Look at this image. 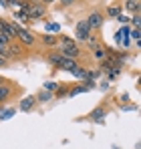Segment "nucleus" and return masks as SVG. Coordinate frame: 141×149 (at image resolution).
<instances>
[{
    "label": "nucleus",
    "instance_id": "25",
    "mask_svg": "<svg viewBox=\"0 0 141 149\" xmlns=\"http://www.w3.org/2000/svg\"><path fill=\"white\" fill-rule=\"evenodd\" d=\"M129 20H131V16H129V14H125V12H121V14L117 16V22H119V24H129Z\"/></svg>",
    "mask_w": 141,
    "mask_h": 149
},
{
    "label": "nucleus",
    "instance_id": "23",
    "mask_svg": "<svg viewBox=\"0 0 141 149\" xmlns=\"http://www.w3.org/2000/svg\"><path fill=\"white\" fill-rule=\"evenodd\" d=\"M57 87H59V83H54V81H45V85H43V91L54 93V91H57Z\"/></svg>",
    "mask_w": 141,
    "mask_h": 149
},
{
    "label": "nucleus",
    "instance_id": "10",
    "mask_svg": "<svg viewBox=\"0 0 141 149\" xmlns=\"http://www.w3.org/2000/svg\"><path fill=\"white\" fill-rule=\"evenodd\" d=\"M12 20L18 22L20 26H24V24L30 22V20H28V14H26L24 10H20V8H18V10H12Z\"/></svg>",
    "mask_w": 141,
    "mask_h": 149
},
{
    "label": "nucleus",
    "instance_id": "4",
    "mask_svg": "<svg viewBox=\"0 0 141 149\" xmlns=\"http://www.w3.org/2000/svg\"><path fill=\"white\" fill-rule=\"evenodd\" d=\"M85 20H87V24H89L91 30H99L101 26L105 24V14L101 10H93V12H89V16Z\"/></svg>",
    "mask_w": 141,
    "mask_h": 149
},
{
    "label": "nucleus",
    "instance_id": "24",
    "mask_svg": "<svg viewBox=\"0 0 141 149\" xmlns=\"http://www.w3.org/2000/svg\"><path fill=\"white\" fill-rule=\"evenodd\" d=\"M129 26H131V28H139V26H141V16H139V12H135V14L131 16Z\"/></svg>",
    "mask_w": 141,
    "mask_h": 149
},
{
    "label": "nucleus",
    "instance_id": "2",
    "mask_svg": "<svg viewBox=\"0 0 141 149\" xmlns=\"http://www.w3.org/2000/svg\"><path fill=\"white\" fill-rule=\"evenodd\" d=\"M47 10H48V6H45L43 2H30V6H28V10H26L28 20H30V22H36V20H40V18H45V16H47Z\"/></svg>",
    "mask_w": 141,
    "mask_h": 149
},
{
    "label": "nucleus",
    "instance_id": "28",
    "mask_svg": "<svg viewBox=\"0 0 141 149\" xmlns=\"http://www.w3.org/2000/svg\"><path fill=\"white\" fill-rule=\"evenodd\" d=\"M121 109H123V111H135V109H137V105H133V103H127V105H121Z\"/></svg>",
    "mask_w": 141,
    "mask_h": 149
},
{
    "label": "nucleus",
    "instance_id": "1",
    "mask_svg": "<svg viewBox=\"0 0 141 149\" xmlns=\"http://www.w3.org/2000/svg\"><path fill=\"white\" fill-rule=\"evenodd\" d=\"M57 40H59V47H61L59 52H61L63 56H67V58H75V61L81 58L83 50H81V45H79L75 38H70V36H67V34H59Z\"/></svg>",
    "mask_w": 141,
    "mask_h": 149
},
{
    "label": "nucleus",
    "instance_id": "3",
    "mask_svg": "<svg viewBox=\"0 0 141 149\" xmlns=\"http://www.w3.org/2000/svg\"><path fill=\"white\" fill-rule=\"evenodd\" d=\"M93 34V30L89 28V24H87V20H79L77 24H75V40L79 42V45H85V40L89 38Z\"/></svg>",
    "mask_w": 141,
    "mask_h": 149
},
{
    "label": "nucleus",
    "instance_id": "33",
    "mask_svg": "<svg viewBox=\"0 0 141 149\" xmlns=\"http://www.w3.org/2000/svg\"><path fill=\"white\" fill-rule=\"evenodd\" d=\"M2 111H4V105H0V115H2Z\"/></svg>",
    "mask_w": 141,
    "mask_h": 149
},
{
    "label": "nucleus",
    "instance_id": "30",
    "mask_svg": "<svg viewBox=\"0 0 141 149\" xmlns=\"http://www.w3.org/2000/svg\"><path fill=\"white\" fill-rule=\"evenodd\" d=\"M6 65H8V61H6V58H2V56H0V69H4V67H6Z\"/></svg>",
    "mask_w": 141,
    "mask_h": 149
},
{
    "label": "nucleus",
    "instance_id": "12",
    "mask_svg": "<svg viewBox=\"0 0 141 149\" xmlns=\"http://www.w3.org/2000/svg\"><path fill=\"white\" fill-rule=\"evenodd\" d=\"M91 56H93L95 61H99V63H101V61H105V58H107V47H103V45H101V47L93 49V50H91Z\"/></svg>",
    "mask_w": 141,
    "mask_h": 149
},
{
    "label": "nucleus",
    "instance_id": "15",
    "mask_svg": "<svg viewBox=\"0 0 141 149\" xmlns=\"http://www.w3.org/2000/svg\"><path fill=\"white\" fill-rule=\"evenodd\" d=\"M89 91V87L83 83V85H77V87H70L69 89V97H77V95H81V93H87Z\"/></svg>",
    "mask_w": 141,
    "mask_h": 149
},
{
    "label": "nucleus",
    "instance_id": "27",
    "mask_svg": "<svg viewBox=\"0 0 141 149\" xmlns=\"http://www.w3.org/2000/svg\"><path fill=\"white\" fill-rule=\"evenodd\" d=\"M99 89H101V91H109V89H111V81H107V79L101 81V83H99Z\"/></svg>",
    "mask_w": 141,
    "mask_h": 149
},
{
    "label": "nucleus",
    "instance_id": "5",
    "mask_svg": "<svg viewBox=\"0 0 141 149\" xmlns=\"http://www.w3.org/2000/svg\"><path fill=\"white\" fill-rule=\"evenodd\" d=\"M14 93H18V87H16L14 83H10V81L2 83V85H0V105H4Z\"/></svg>",
    "mask_w": 141,
    "mask_h": 149
},
{
    "label": "nucleus",
    "instance_id": "14",
    "mask_svg": "<svg viewBox=\"0 0 141 149\" xmlns=\"http://www.w3.org/2000/svg\"><path fill=\"white\" fill-rule=\"evenodd\" d=\"M121 73H123V67H119V65H113V67L109 69V73L105 74V77H107V81H115V79H117Z\"/></svg>",
    "mask_w": 141,
    "mask_h": 149
},
{
    "label": "nucleus",
    "instance_id": "31",
    "mask_svg": "<svg viewBox=\"0 0 141 149\" xmlns=\"http://www.w3.org/2000/svg\"><path fill=\"white\" fill-rule=\"evenodd\" d=\"M38 2H43V4H45V6H48V4H52V2H54V0H38Z\"/></svg>",
    "mask_w": 141,
    "mask_h": 149
},
{
    "label": "nucleus",
    "instance_id": "6",
    "mask_svg": "<svg viewBox=\"0 0 141 149\" xmlns=\"http://www.w3.org/2000/svg\"><path fill=\"white\" fill-rule=\"evenodd\" d=\"M105 117H107V105H97L93 111L89 113V119L95 121V123H99V125L105 123Z\"/></svg>",
    "mask_w": 141,
    "mask_h": 149
},
{
    "label": "nucleus",
    "instance_id": "18",
    "mask_svg": "<svg viewBox=\"0 0 141 149\" xmlns=\"http://www.w3.org/2000/svg\"><path fill=\"white\" fill-rule=\"evenodd\" d=\"M34 99H36V103H48V101H52V93H48V91H40V93L34 95Z\"/></svg>",
    "mask_w": 141,
    "mask_h": 149
},
{
    "label": "nucleus",
    "instance_id": "19",
    "mask_svg": "<svg viewBox=\"0 0 141 149\" xmlns=\"http://www.w3.org/2000/svg\"><path fill=\"white\" fill-rule=\"evenodd\" d=\"M70 74L77 77V79H81V81L85 83V81H87V67H77L75 71H70Z\"/></svg>",
    "mask_w": 141,
    "mask_h": 149
},
{
    "label": "nucleus",
    "instance_id": "22",
    "mask_svg": "<svg viewBox=\"0 0 141 149\" xmlns=\"http://www.w3.org/2000/svg\"><path fill=\"white\" fill-rule=\"evenodd\" d=\"M85 45L89 47V50H93V49H97V47H101V40H99V36H89L87 40H85Z\"/></svg>",
    "mask_w": 141,
    "mask_h": 149
},
{
    "label": "nucleus",
    "instance_id": "17",
    "mask_svg": "<svg viewBox=\"0 0 141 149\" xmlns=\"http://www.w3.org/2000/svg\"><path fill=\"white\" fill-rule=\"evenodd\" d=\"M40 42H43L45 47H57V45H59L57 36H52V34H45V36H40Z\"/></svg>",
    "mask_w": 141,
    "mask_h": 149
},
{
    "label": "nucleus",
    "instance_id": "16",
    "mask_svg": "<svg viewBox=\"0 0 141 149\" xmlns=\"http://www.w3.org/2000/svg\"><path fill=\"white\" fill-rule=\"evenodd\" d=\"M16 107H6L4 111H2V115H0V121H8V119H12L14 115H16Z\"/></svg>",
    "mask_w": 141,
    "mask_h": 149
},
{
    "label": "nucleus",
    "instance_id": "9",
    "mask_svg": "<svg viewBox=\"0 0 141 149\" xmlns=\"http://www.w3.org/2000/svg\"><path fill=\"white\" fill-rule=\"evenodd\" d=\"M61 61H63V54H61L59 50H48V52H47V63L52 67V69H57V71H59Z\"/></svg>",
    "mask_w": 141,
    "mask_h": 149
},
{
    "label": "nucleus",
    "instance_id": "8",
    "mask_svg": "<svg viewBox=\"0 0 141 149\" xmlns=\"http://www.w3.org/2000/svg\"><path fill=\"white\" fill-rule=\"evenodd\" d=\"M121 10L131 16V14H135V12L141 10V4H139V0H123L121 2Z\"/></svg>",
    "mask_w": 141,
    "mask_h": 149
},
{
    "label": "nucleus",
    "instance_id": "20",
    "mask_svg": "<svg viewBox=\"0 0 141 149\" xmlns=\"http://www.w3.org/2000/svg\"><path fill=\"white\" fill-rule=\"evenodd\" d=\"M123 10H121V4H115V6H107V16H111V18H117L119 14H121Z\"/></svg>",
    "mask_w": 141,
    "mask_h": 149
},
{
    "label": "nucleus",
    "instance_id": "7",
    "mask_svg": "<svg viewBox=\"0 0 141 149\" xmlns=\"http://www.w3.org/2000/svg\"><path fill=\"white\" fill-rule=\"evenodd\" d=\"M38 103H36V99H34V95H26V97H22V99L18 101V111H22V113H30L34 107H36Z\"/></svg>",
    "mask_w": 141,
    "mask_h": 149
},
{
    "label": "nucleus",
    "instance_id": "26",
    "mask_svg": "<svg viewBox=\"0 0 141 149\" xmlns=\"http://www.w3.org/2000/svg\"><path fill=\"white\" fill-rule=\"evenodd\" d=\"M129 38H133V40H139V38H141V30H139V28H131V32H129Z\"/></svg>",
    "mask_w": 141,
    "mask_h": 149
},
{
    "label": "nucleus",
    "instance_id": "11",
    "mask_svg": "<svg viewBox=\"0 0 141 149\" xmlns=\"http://www.w3.org/2000/svg\"><path fill=\"white\" fill-rule=\"evenodd\" d=\"M79 67V63L75 61V58H67V56H63V61H61V67H59V71H75Z\"/></svg>",
    "mask_w": 141,
    "mask_h": 149
},
{
    "label": "nucleus",
    "instance_id": "29",
    "mask_svg": "<svg viewBox=\"0 0 141 149\" xmlns=\"http://www.w3.org/2000/svg\"><path fill=\"white\" fill-rule=\"evenodd\" d=\"M61 4L63 6H73V4H77V0H61Z\"/></svg>",
    "mask_w": 141,
    "mask_h": 149
},
{
    "label": "nucleus",
    "instance_id": "21",
    "mask_svg": "<svg viewBox=\"0 0 141 149\" xmlns=\"http://www.w3.org/2000/svg\"><path fill=\"white\" fill-rule=\"evenodd\" d=\"M48 32L59 34V32H61V24H59V22H47V24H45V34H48Z\"/></svg>",
    "mask_w": 141,
    "mask_h": 149
},
{
    "label": "nucleus",
    "instance_id": "32",
    "mask_svg": "<svg viewBox=\"0 0 141 149\" xmlns=\"http://www.w3.org/2000/svg\"><path fill=\"white\" fill-rule=\"evenodd\" d=\"M6 81H8V79H4V77L0 74V85H2V83H6Z\"/></svg>",
    "mask_w": 141,
    "mask_h": 149
},
{
    "label": "nucleus",
    "instance_id": "13",
    "mask_svg": "<svg viewBox=\"0 0 141 149\" xmlns=\"http://www.w3.org/2000/svg\"><path fill=\"white\" fill-rule=\"evenodd\" d=\"M69 85H67V83H63V85H59V87H57V91H54V93H52V99H63V97H67V95H69Z\"/></svg>",
    "mask_w": 141,
    "mask_h": 149
}]
</instances>
